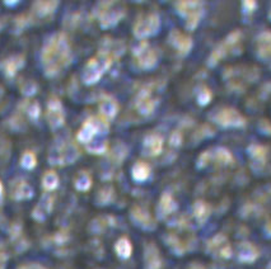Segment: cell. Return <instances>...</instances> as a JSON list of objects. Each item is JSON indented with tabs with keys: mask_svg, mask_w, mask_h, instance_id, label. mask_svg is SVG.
Here are the masks:
<instances>
[{
	"mask_svg": "<svg viewBox=\"0 0 271 269\" xmlns=\"http://www.w3.org/2000/svg\"><path fill=\"white\" fill-rule=\"evenodd\" d=\"M41 60L48 77H54L60 70L66 68L72 60V52L66 36L63 33L52 36L44 46Z\"/></svg>",
	"mask_w": 271,
	"mask_h": 269,
	"instance_id": "cell-1",
	"label": "cell"
},
{
	"mask_svg": "<svg viewBox=\"0 0 271 269\" xmlns=\"http://www.w3.org/2000/svg\"><path fill=\"white\" fill-rule=\"evenodd\" d=\"M111 59L107 55H99L98 57L90 60V62L87 64L86 69L83 73V80L86 84H94L95 81H98L103 73L110 68Z\"/></svg>",
	"mask_w": 271,
	"mask_h": 269,
	"instance_id": "cell-2",
	"label": "cell"
},
{
	"mask_svg": "<svg viewBox=\"0 0 271 269\" xmlns=\"http://www.w3.org/2000/svg\"><path fill=\"white\" fill-rule=\"evenodd\" d=\"M78 157V150L73 142H61V145L56 144L50 150L48 161L54 165H65L73 163Z\"/></svg>",
	"mask_w": 271,
	"mask_h": 269,
	"instance_id": "cell-3",
	"label": "cell"
},
{
	"mask_svg": "<svg viewBox=\"0 0 271 269\" xmlns=\"http://www.w3.org/2000/svg\"><path fill=\"white\" fill-rule=\"evenodd\" d=\"M108 131L107 122L101 118H90L83 124V127L78 132V140L84 144H90V140L98 132L104 133Z\"/></svg>",
	"mask_w": 271,
	"mask_h": 269,
	"instance_id": "cell-4",
	"label": "cell"
},
{
	"mask_svg": "<svg viewBox=\"0 0 271 269\" xmlns=\"http://www.w3.org/2000/svg\"><path fill=\"white\" fill-rule=\"evenodd\" d=\"M177 9L187 19V28L194 30L201 17V4L195 3V1H188V3L183 1V3L177 4Z\"/></svg>",
	"mask_w": 271,
	"mask_h": 269,
	"instance_id": "cell-5",
	"label": "cell"
},
{
	"mask_svg": "<svg viewBox=\"0 0 271 269\" xmlns=\"http://www.w3.org/2000/svg\"><path fill=\"white\" fill-rule=\"evenodd\" d=\"M159 28V17L155 14H150L146 18L141 19L136 23L134 28V32L136 37L144 38L148 36L154 35L155 31Z\"/></svg>",
	"mask_w": 271,
	"mask_h": 269,
	"instance_id": "cell-6",
	"label": "cell"
},
{
	"mask_svg": "<svg viewBox=\"0 0 271 269\" xmlns=\"http://www.w3.org/2000/svg\"><path fill=\"white\" fill-rule=\"evenodd\" d=\"M47 119L51 128H54V130L55 128H59L60 126H63L64 123L63 106H61L60 101L59 99H56V98H52V99L48 102Z\"/></svg>",
	"mask_w": 271,
	"mask_h": 269,
	"instance_id": "cell-7",
	"label": "cell"
},
{
	"mask_svg": "<svg viewBox=\"0 0 271 269\" xmlns=\"http://www.w3.org/2000/svg\"><path fill=\"white\" fill-rule=\"evenodd\" d=\"M215 121L219 122L222 126H242L244 123L242 115L233 110L221 111L215 117Z\"/></svg>",
	"mask_w": 271,
	"mask_h": 269,
	"instance_id": "cell-8",
	"label": "cell"
},
{
	"mask_svg": "<svg viewBox=\"0 0 271 269\" xmlns=\"http://www.w3.org/2000/svg\"><path fill=\"white\" fill-rule=\"evenodd\" d=\"M135 55L139 59V65L144 69H149L155 65V55L149 50L146 43H140V46L135 50Z\"/></svg>",
	"mask_w": 271,
	"mask_h": 269,
	"instance_id": "cell-9",
	"label": "cell"
},
{
	"mask_svg": "<svg viewBox=\"0 0 271 269\" xmlns=\"http://www.w3.org/2000/svg\"><path fill=\"white\" fill-rule=\"evenodd\" d=\"M209 249L210 252L215 253L217 255L222 258H229L232 252H230L229 244L226 243V239L222 235H218L214 239H212V241L209 243Z\"/></svg>",
	"mask_w": 271,
	"mask_h": 269,
	"instance_id": "cell-10",
	"label": "cell"
},
{
	"mask_svg": "<svg viewBox=\"0 0 271 269\" xmlns=\"http://www.w3.org/2000/svg\"><path fill=\"white\" fill-rule=\"evenodd\" d=\"M51 208H52V197L50 194H45L40 201L39 206L33 211V217L39 221H42L51 212Z\"/></svg>",
	"mask_w": 271,
	"mask_h": 269,
	"instance_id": "cell-11",
	"label": "cell"
},
{
	"mask_svg": "<svg viewBox=\"0 0 271 269\" xmlns=\"http://www.w3.org/2000/svg\"><path fill=\"white\" fill-rule=\"evenodd\" d=\"M162 146H163V141L158 135H150L144 141V151L146 155H150V156L158 155L162 151Z\"/></svg>",
	"mask_w": 271,
	"mask_h": 269,
	"instance_id": "cell-12",
	"label": "cell"
},
{
	"mask_svg": "<svg viewBox=\"0 0 271 269\" xmlns=\"http://www.w3.org/2000/svg\"><path fill=\"white\" fill-rule=\"evenodd\" d=\"M171 42H172L173 46H176V48L181 53H186L191 48V39L187 36L182 35L181 32H177V31H173L172 35H171Z\"/></svg>",
	"mask_w": 271,
	"mask_h": 269,
	"instance_id": "cell-13",
	"label": "cell"
},
{
	"mask_svg": "<svg viewBox=\"0 0 271 269\" xmlns=\"http://www.w3.org/2000/svg\"><path fill=\"white\" fill-rule=\"evenodd\" d=\"M33 195V191L28 183L23 181H19L13 188V197L15 199H28Z\"/></svg>",
	"mask_w": 271,
	"mask_h": 269,
	"instance_id": "cell-14",
	"label": "cell"
},
{
	"mask_svg": "<svg viewBox=\"0 0 271 269\" xmlns=\"http://www.w3.org/2000/svg\"><path fill=\"white\" fill-rule=\"evenodd\" d=\"M145 259H146V267H148V269H159V267H161L159 254L154 246L150 245L149 248L146 249Z\"/></svg>",
	"mask_w": 271,
	"mask_h": 269,
	"instance_id": "cell-15",
	"label": "cell"
},
{
	"mask_svg": "<svg viewBox=\"0 0 271 269\" xmlns=\"http://www.w3.org/2000/svg\"><path fill=\"white\" fill-rule=\"evenodd\" d=\"M150 169L149 166L144 163H136L133 168V177H134L135 181L143 182L145 181L146 178L149 177Z\"/></svg>",
	"mask_w": 271,
	"mask_h": 269,
	"instance_id": "cell-16",
	"label": "cell"
},
{
	"mask_svg": "<svg viewBox=\"0 0 271 269\" xmlns=\"http://www.w3.org/2000/svg\"><path fill=\"white\" fill-rule=\"evenodd\" d=\"M175 208H176V204H175V202H173L172 197L166 193V194L162 197L161 204H159V211H161L162 216L167 215V213H171L173 210H175Z\"/></svg>",
	"mask_w": 271,
	"mask_h": 269,
	"instance_id": "cell-17",
	"label": "cell"
},
{
	"mask_svg": "<svg viewBox=\"0 0 271 269\" xmlns=\"http://www.w3.org/2000/svg\"><path fill=\"white\" fill-rule=\"evenodd\" d=\"M137 110L140 111L143 115H149L153 110H154V102H152L149 99L148 95L141 94L139 98V102H137Z\"/></svg>",
	"mask_w": 271,
	"mask_h": 269,
	"instance_id": "cell-18",
	"label": "cell"
},
{
	"mask_svg": "<svg viewBox=\"0 0 271 269\" xmlns=\"http://www.w3.org/2000/svg\"><path fill=\"white\" fill-rule=\"evenodd\" d=\"M101 113L106 118H113L117 112V104L113 101H104L101 104Z\"/></svg>",
	"mask_w": 271,
	"mask_h": 269,
	"instance_id": "cell-19",
	"label": "cell"
},
{
	"mask_svg": "<svg viewBox=\"0 0 271 269\" xmlns=\"http://www.w3.org/2000/svg\"><path fill=\"white\" fill-rule=\"evenodd\" d=\"M42 184H44L45 190L52 191L59 184V178H57V175L54 172H47L42 178Z\"/></svg>",
	"mask_w": 271,
	"mask_h": 269,
	"instance_id": "cell-20",
	"label": "cell"
},
{
	"mask_svg": "<svg viewBox=\"0 0 271 269\" xmlns=\"http://www.w3.org/2000/svg\"><path fill=\"white\" fill-rule=\"evenodd\" d=\"M116 252L121 258H129L131 254V244L128 239L122 237L117 241Z\"/></svg>",
	"mask_w": 271,
	"mask_h": 269,
	"instance_id": "cell-21",
	"label": "cell"
},
{
	"mask_svg": "<svg viewBox=\"0 0 271 269\" xmlns=\"http://www.w3.org/2000/svg\"><path fill=\"white\" fill-rule=\"evenodd\" d=\"M239 258L243 262H251L256 258V252L250 244H242L239 249Z\"/></svg>",
	"mask_w": 271,
	"mask_h": 269,
	"instance_id": "cell-22",
	"label": "cell"
},
{
	"mask_svg": "<svg viewBox=\"0 0 271 269\" xmlns=\"http://www.w3.org/2000/svg\"><path fill=\"white\" fill-rule=\"evenodd\" d=\"M90 183H92V181H90V175L87 173H81L75 179V188L79 191H87L90 190Z\"/></svg>",
	"mask_w": 271,
	"mask_h": 269,
	"instance_id": "cell-23",
	"label": "cell"
},
{
	"mask_svg": "<svg viewBox=\"0 0 271 269\" xmlns=\"http://www.w3.org/2000/svg\"><path fill=\"white\" fill-rule=\"evenodd\" d=\"M57 3H50V1H41V3L35 4V9L40 15H46L48 13H52L55 8H56Z\"/></svg>",
	"mask_w": 271,
	"mask_h": 269,
	"instance_id": "cell-24",
	"label": "cell"
},
{
	"mask_svg": "<svg viewBox=\"0 0 271 269\" xmlns=\"http://www.w3.org/2000/svg\"><path fill=\"white\" fill-rule=\"evenodd\" d=\"M21 163H22V166H23L24 169H33L37 164L36 155L33 154V153H30V151L24 153L23 156H22Z\"/></svg>",
	"mask_w": 271,
	"mask_h": 269,
	"instance_id": "cell-25",
	"label": "cell"
},
{
	"mask_svg": "<svg viewBox=\"0 0 271 269\" xmlns=\"http://www.w3.org/2000/svg\"><path fill=\"white\" fill-rule=\"evenodd\" d=\"M195 215H196V217L201 222L205 221L206 217H208L209 215L208 206H206L204 202H197V203L195 204Z\"/></svg>",
	"mask_w": 271,
	"mask_h": 269,
	"instance_id": "cell-26",
	"label": "cell"
},
{
	"mask_svg": "<svg viewBox=\"0 0 271 269\" xmlns=\"http://www.w3.org/2000/svg\"><path fill=\"white\" fill-rule=\"evenodd\" d=\"M88 150L99 154V153H103L106 150V144L104 142H97V144H93V145H88Z\"/></svg>",
	"mask_w": 271,
	"mask_h": 269,
	"instance_id": "cell-27",
	"label": "cell"
},
{
	"mask_svg": "<svg viewBox=\"0 0 271 269\" xmlns=\"http://www.w3.org/2000/svg\"><path fill=\"white\" fill-rule=\"evenodd\" d=\"M39 113H40V107L37 103H32L30 106V108H28V115H30L31 118L36 119L37 117H39Z\"/></svg>",
	"mask_w": 271,
	"mask_h": 269,
	"instance_id": "cell-28",
	"label": "cell"
},
{
	"mask_svg": "<svg viewBox=\"0 0 271 269\" xmlns=\"http://www.w3.org/2000/svg\"><path fill=\"white\" fill-rule=\"evenodd\" d=\"M19 269H46V268H44V267L40 266V264H26V266L21 267Z\"/></svg>",
	"mask_w": 271,
	"mask_h": 269,
	"instance_id": "cell-29",
	"label": "cell"
},
{
	"mask_svg": "<svg viewBox=\"0 0 271 269\" xmlns=\"http://www.w3.org/2000/svg\"><path fill=\"white\" fill-rule=\"evenodd\" d=\"M6 264V255L0 252V269H5Z\"/></svg>",
	"mask_w": 271,
	"mask_h": 269,
	"instance_id": "cell-30",
	"label": "cell"
},
{
	"mask_svg": "<svg viewBox=\"0 0 271 269\" xmlns=\"http://www.w3.org/2000/svg\"><path fill=\"white\" fill-rule=\"evenodd\" d=\"M1 191H3V186H1V182H0V193H1Z\"/></svg>",
	"mask_w": 271,
	"mask_h": 269,
	"instance_id": "cell-31",
	"label": "cell"
}]
</instances>
